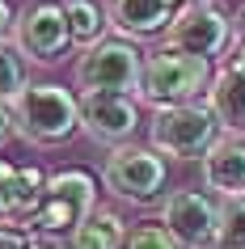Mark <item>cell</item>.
<instances>
[{"label": "cell", "instance_id": "22", "mask_svg": "<svg viewBox=\"0 0 245 249\" xmlns=\"http://www.w3.org/2000/svg\"><path fill=\"white\" fill-rule=\"evenodd\" d=\"M0 249H34V241L13 232V228H0Z\"/></svg>", "mask_w": 245, "mask_h": 249}, {"label": "cell", "instance_id": "20", "mask_svg": "<svg viewBox=\"0 0 245 249\" xmlns=\"http://www.w3.org/2000/svg\"><path fill=\"white\" fill-rule=\"evenodd\" d=\"M13 182H17V169L0 160V215H13Z\"/></svg>", "mask_w": 245, "mask_h": 249}, {"label": "cell", "instance_id": "10", "mask_svg": "<svg viewBox=\"0 0 245 249\" xmlns=\"http://www.w3.org/2000/svg\"><path fill=\"white\" fill-rule=\"evenodd\" d=\"M140 127V106L127 93H85L80 97V131L97 144L123 148Z\"/></svg>", "mask_w": 245, "mask_h": 249}, {"label": "cell", "instance_id": "23", "mask_svg": "<svg viewBox=\"0 0 245 249\" xmlns=\"http://www.w3.org/2000/svg\"><path fill=\"white\" fill-rule=\"evenodd\" d=\"M237 51H245V13L232 21V47H228V55H237Z\"/></svg>", "mask_w": 245, "mask_h": 249}, {"label": "cell", "instance_id": "26", "mask_svg": "<svg viewBox=\"0 0 245 249\" xmlns=\"http://www.w3.org/2000/svg\"><path fill=\"white\" fill-rule=\"evenodd\" d=\"M186 4H211V0H186Z\"/></svg>", "mask_w": 245, "mask_h": 249}, {"label": "cell", "instance_id": "7", "mask_svg": "<svg viewBox=\"0 0 245 249\" xmlns=\"http://www.w3.org/2000/svg\"><path fill=\"white\" fill-rule=\"evenodd\" d=\"M165 228L182 249H216L220 241V207L199 190H173L161 207Z\"/></svg>", "mask_w": 245, "mask_h": 249}, {"label": "cell", "instance_id": "12", "mask_svg": "<svg viewBox=\"0 0 245 249\" xmlns=\"http://www.w3.org/2000/svg\"><path fill=\"white\" fill-rule=\"evenodd\" d=\"M203 182L224 198H245V144L220 135V144L203 157Z\"/></svg>", "mask_w": 245, "mask_h": 249}, {"label": "cell", "instance_id": "9", "mask_svg": "<svg viewBox=\"0 0 245 249\" xmlns=\"http://www.w3.org/2000/svg\"><path fill=\"white\" fill-rule=\"evenodd\" d=\"M13 47L30 64H55L72 47L64 4H34V9H26L13 26Z\"/></svg>", "mask_w": 245, "mask_h": 249}, {"label": "cell", "instance_id": "24", "mask_svg": "<svg viewBox=\"0 0 245 249\" xmlns=\"http://www.w3.org/2000/svg\"><path fill=\"white\" fill-rule=\"evenodd\" d=\"M13 26H17V21H13V9H9V4L0 0V38H4V34H9Z\"/></svg>", "mask_w": 245, "mask_h": 249}, {"label": "cell", "instance_id": "17", "mask_svg": "<svg viewBox=\"0 0 245 249\" xmlns=\"http://www.w3.org/2000/svg\"><path fill=\"white\" fill-rule=\"evenodd\" d=\"M42 195H47V178L42 169L26 165L17 169V182H13V215H34L42 207Z\"/></svg>", "mask_w": 245, "mask_h": 249}, {"label": "cell", "instance_id": "1", "mask_svg": "<svg viewBox=\"0 0 245 249\" xmlns=\"http://www.w3.org/2000/svg\"><path fill=\"white\" fill-rule=\"evenodd\" d=\"M211 59L182 51H156L144 59V80H140V102L156 110H173V106H194V97L211 93Z\"/></svg>", "mask_w": 245, "mask_h": 249}, {"label": "cell", "instance_id": "15", "mask_svg": "<svg viewBox=\"0 0 245 249\" xmlns=\"http://www.w3.org/2000/svg\"><path fill=\"white\" fill-rule=\"evenodd\" d=\"M64 17H68V34H72V42H80L85 51L102 42L106 13L93 4V0H64Z\"/></svg>", "mask_w": 245, "mask_h": 249}, {"label": "cell", "instance_id": "11", "mask_svg": "<svg viewBox=\"0 0 245 249\" xmlns=\"http://www.w3.org/2000/svg\"><path fill=\"white\" fill-rule=\"evenodd\" d=\"M182 9H186V0H110L106 17L127 38H152V34H169Z\"/></svg>", "mask_w": 245, "mask_h": 249}, {"label": "cell", "instance_id": "5", "mask_svg": "<svg viewBox=\"0 0 245 249\" xmlns=\"http://www.w3.org/2000/svg\"><path fill=\"white\" fill-rule=\"evenodd\" d=\"M140 80H144V55L123 38H102L76 64V85L85 93H127V97H135Z\"/></svg>", "mask_w": 245, "mask_h": 249}, {"label": "cell", "instance_id": "25", "mask_svg": "<svg viewBox=\"0 0 245 249\" xmlns=\"http://www.w3.org/2000/svg\"><path fill=\"white\" fill-rule=\"evenodd\" d=\"M224 68H232V72H241V76H245V51L228 55V64H224Z\"/></svg>", "mask_w": 245, "mask_h": 249}, {"label": "cell", "instance_id": "3", "mask_svg": "<svg viewBox=\"0 0 245 249\" xmlns=\"http://www.w3.org/2000/svg\"><path fill=\"white\" fill-rule=\"evenodd\" d=\"M152 152L173 160H203L220 144V123L211 106H173V110H156L152 118Z\"/></svg>", "mask_w": 245, "mask_h": 249}, {"label": "cell", "instance_id": "13", "mask_svg": "<svg viewBox=\"0 0 245 249\" xmlns=\"http://www.w3.org/2000/svg\"><path fill=\"white\" fill-rule=\"evenodd\" d=\"M207 106L216 114L220 131H228L232 140L245 135V76L232 72V68H220L216 80H211V93H207Z\"/></svg>", "mask_w": 245, "mask_h": 249}, {"label": "cell", "instance_id": "21", "mask_svg": "<svg viewBox=\"0 0 245 249\" xmlns=\"http://www.w3.org/2000/svg\"><path fill=\"white\" fill-rule=\"evenodd\" d=\"M13 135H17V123H13V106H4V102H0V148L9 144Z\"/></svg>", "mask_w": 245, "mask_h": 249}, {"label": "cell", "instance_id": "19", "mask_svg": "<svg viewBox=\"0 0 245 249\" xmlns=\"http://www.w3.org/2000/svg\"><path fill=\"white\" fill-rule=\"evenodd\" d=\"M127 249H182V245L161 228V224H144V228H135V232L127 236Z\"/></svg>", "mask_w": 245, "mask_h": 249}, {"label": "cell", "instance_id": "2", "mask_svg": "<svg viewBox=\"0 0 245 249\" xmlns=\"http://www.w3.org/2000/svg\"><path fill=\"white\" fill-rule=\"evenodd\" d=\"M17 135L30 144H64L80 131V102L64 85H26V93L13 102Z\"/></svg>", "mask_w": 245, "mask_h": 249}, {"label": "cell", "instance_id": "4", "mask_svg": "<svg viewBox=\"0 0 245 249\" xmlns=\"http://www.w3.org/2000/svg\"><path fill=\"white\" fill-rule=\"evenodd\" d=\"M93 211H97L93 178L85 169H64L55 178H47V195H42V207L34 211V224L47 236H72Z\"/></svg>", "mask_w": 245, "mask_h": 249}, {"label": "cell", "instance_id": "16", "mask_svg": "<svg viewBox=\"0 0 245 249\" xmlns=\"http://www.w3.org/2000/svg\"><path fill=\"white\" fill-rule=\"evenodd\" d=\"M26 55L17 51L9 38H0V102L13 106L21 93H26Z\"/></svg>", "mask_w": 245, "mask_h": 249}, {"label": "cell", "instance_id": "18", "mask_svg": "<svg viewBox=\"0 0 245 249\" xmlns=\"http://www.w3.org/2000/svg\"><path fill=\"white\" fill-rule=\"evenodd\" d=\"M216 249H245V198H228L220 207V241Z\"/></svg>", "mask_w": 245, "mask_h": 249}, {"label": "cell", "instance_id": "14", "mask_svg": "<svg viewBox=\"0 0 245 249\" xmlns=\"http://www.w3.org/2000/svg\"><path fill=\"white\" fill-rule=\"evenodd\" d=\"M64 249H127V228L114 211H93L64 241Z\"/></svg>", "mask_w": 245, "mask_h": 249}, {"label": "cell", "instance_id": "6", "mask_svg": "<svg viewBox=\"0 0 245 249\" xmlns=\"http://www.w3.org/2000/svg\"><path fill=\"white\" fill-rule=\"evenodd\" d=\"M169 51L182 55H199V59H216L232 47V17L216 4H186L173 26L165 34Z\"/></svg>", "mask_w": 245, "mask_h": 249}, {"label": "cell", "instance_id": "8", "mask_svg": "<svg viewBox=\"0 0 245 249\" xmlns=\"http://www.w3.org/2000/svg\"><path fill=\"white\" fill-rule=\"evenodd\" d=\"M106 186L114 190L118 198H131V203H148L156 198V190L165 186V160L152 148H135L123 144L106 157Z\"/></svg>", "mask_w": 245, "mask_h": 249}]
</instances>
